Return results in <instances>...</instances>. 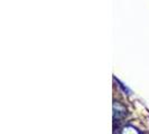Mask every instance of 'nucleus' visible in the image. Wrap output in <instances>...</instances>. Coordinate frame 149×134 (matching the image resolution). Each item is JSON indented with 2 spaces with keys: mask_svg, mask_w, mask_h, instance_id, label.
Returning a JSON list of instances; mask_svg holds the SVG:
<instances>
[{
  "mask_svg": "<svg viewBox=\"0 0 149 134\" xmlns=\"http://www.w3.org/2000/svg\"><path fill=\"white\" fill-rule=\"evenodd\" d=\"M120 134H140V132L134 126H126L121 130Z\"/></svg>",
  "mask_w": 149,
  "mask_h": 134,
  "instance_id": "obj_1",
  "label": "nucleus"
}]
</instances>
